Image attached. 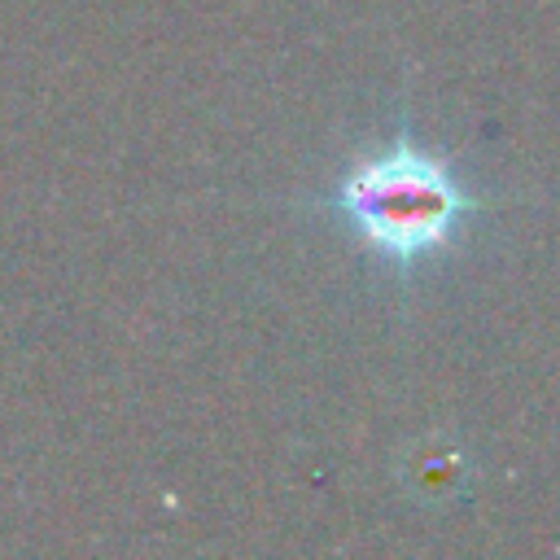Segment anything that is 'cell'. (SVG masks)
Wrapping results in <instances>:
<instances>
[{"instance_id": "cell-1", "label": "cell", "mask_w": 560, "mask_h": 560, "mask_svg": "<svg viewBox=\"0 0 560 560\" xmlns=\"http://www.w3.org/2000/svg\"><path fill=\"white\" fill-rule=\"evenodd\" d=\"M328 210L385 262L411 267L451 245L472 210V197L442 158L407 131L385 153L354 162L328 197Z\"/></svg>"}]
</instances>
